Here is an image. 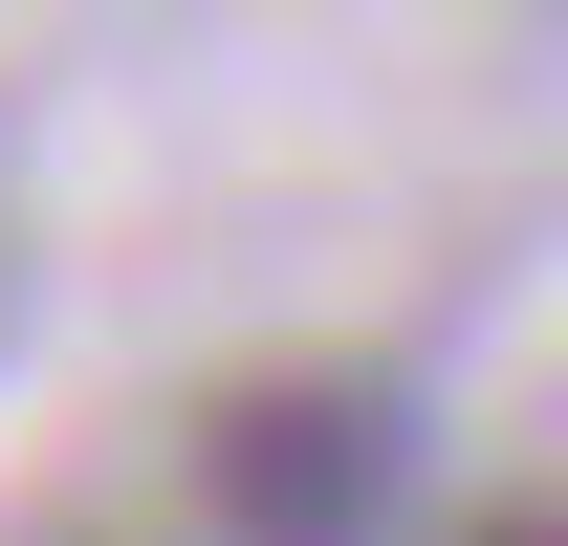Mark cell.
Here are the masks:
<instances>
[{"mask_svg":"<svg viewBox=\"0 0 568 546\" xmlns=\"http://www.w3.org/2000/svg\"><path fill=\"white\" fill-rule=\"evenodd\" d=\"M394 481H416V415L372 394V372H241L197 415V503L241 546H372Z\"/></svg>","mask_w":568,"mask_h":546,"instance_id":"obj_1","label":"cell"},{"mask_svg":"<svg viewBox=\"0 0 568 546\" xmlns=\"http://www.w3.org/2000/svg\"><path fill=\"white\" fill-rule=\"evenodd\" d=\"M459 546H568V503H481V525H459Z\"/></svg>","mask_w":568,"mask_h":546,"instance_id":"obj_2","label":"cell"}]
</instances>
